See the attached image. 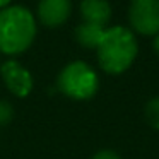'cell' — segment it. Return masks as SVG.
<instances>
[{
	"instance_id": "13",
	"label": "cell",
	"mask_w": 159,
	"mask_h": 159,
	"mask_svg": "<svg viewBox=\"0 0 159 159\" xmlns=\"http://www.w3.org/2000/svg\"><path fill=\"white\" fill-rule=\"evenodd\" d=\"M9 2H11V0H0V7H2V5H5V4H9Z\"/></svg>"
},
{
	"instance_id": "1",
	"label": "cell",
	"mask_w": 159,
	"mask_h": 159,
	"mask_svg": "<svg viewBox=\"0 0 159 159\" xmlns=\"http://www.w3.org/2000/svg\"><path fill=\"white\" fill-rule=\"evenodd\" d=\"M98 62L108 74H121L134 63L139 46L134 33L123 26H113L104 29L103 38L96 48Z\"/></svg>"
},
{
	"instance_id": "8",
	"label": "cell",
	"mask_w": 159,
	"mask_h": 159,
	"mask_svg": "<svg viewBox=\"0 0 159 159\" xmlns=\"http://www.w3.org/2000/svg\"><path fill=\"white\" fill-rule=\"evenodd\" d=\"M104 28L98 24H91V22H82L75 28V39L79 45L84 48H98L101 38H103Z\"/></svg>"
},
{
	"instance_id": "12",
	"label": "cell",
	"mask_w": 159,
	"mask_h": 159,
	"mask_svg": "<svg viewBox=\"0 0 159 159\" xmlns=\"http://www.w3.org/2000/svg\"><path fill=\"white\" fill-rule=\"evenodd\" d=\"M154 50H156V53L159 55V33L156 34V38H154Z\"/></svg>"
},
{
	"instance_id": "10",
	"label": "cell",
	"mask_w": 159,
	"mask_h": 159,
	"mask_svg": "<svg viewBox=\"0 0 159 159\" xmlns=\"http://www.w3.org/2000/svg\"><path fill=\"white\" fill-rule=\"evenodd\" d=\"M12 118H14V108H12V104L5 99H0V127L7 125Z\"/></svg>"
},
{
	"instance_id": "2",
	"label": "cell",
	"mask_w": 159,
	"mask_h": 159,
	"mask_svg": "<svg viewBox=\"0 0 159 159\" xmlns=\"http://www.w3.org/2000/svg\"><path fill=\"white\" fill-rule=\"evenodd\" d=\"M36 36V21L21 5L0 9V52L17 55L31 46Z\"/></svg>"
},
{
	"instance_id": "11",
	"label": "cell",
	"mask_w": 159,
	"mask_h": 159,
	"mask_svg": "<svg viewBox=\"0 0 159 159\" xmlns=\"http://www.w3.org/2000/svg\"><path fill=\"white\" fill-rule=\"evenodd\" d=\"M93 159H121L120 156L115 151H110V149H104V151H99L93 156Z\"/></svg>"
},
{
	"instance_id": "3",
	"label": "cell",
	"mask_w": 159,
	"mask_h": 159,
	"mask_svg": "<svg viewBox=\"0 0 159 159\" xmlns=\"http://www.w3.org/2000/svg\"><path fill=\"white\" fill-rule=\"evenodd\" d=\"M58 89L72 99H89L96 94L99 79L96 72L84 62H72L58 75Z\"/></svg>"
},
{
	"instance_id": "6",
	"label": "cell",
	"mask_w": 159,
	"mask_h": 159,
	"mask_svg": "<svg viewBox=\"0 0 159 159\" xmlns=\"http://www.w3.org/2000/svg\"><path fill=\"white\" fill-rule=\"evenodd\" d=\"M70 11H72L70 0H39L38 19L48 28H57L69 19Z\"/></svg>"
},
{
	"instance_id": "9",
	"label": "cell",
	"mask_w": 159,
	"mask_h": 159,
	"mask_svg": "<svg viewBox=\"0 0 159 159\" xmlns=\"http://www.w3.org/2000/svg\"><path fill=\"white\" fill-rule=\"evenodd\" d=\"M144 115L147 123L154 130H159V98H152V99L147 101V104L144 108Z\"/></svg>"
},
{
	"instance_id": "7",
	"label": "cell",
	"mask_w": 159,
	"mask_h": 159,
	"mask_svg": "<svg viewBox=\"0 0 159 159\" xmlns=\"http://www.w3.org/2000/svg\"><path fill=\"white\" fill-rule=\"evenodd\" d=\"M80 14L84 17V22L103 26L111 17V7L108 0H82L80 2Z\"/></svg>"
},
{
	"instance_id": "5",
	"label": "cell",
	"mask_w": 159,
	"mask_h": 159,
	"mask_svg": "<svg viewBox=\"0 0 159 159\" xmlns=\"http://www.w3.org/2000/svg\"><path fill=\"white\" fill-rule=\"evenodd\" d=\"M0 74H2V79H4L5 86L9 87V91L14 96L24 98L31 93L33 77L29 74V70H26L19 62H16V60L4 62L2 67H0Z\"/></svg>"
},
{
	"instance_id": "4",
	"label": "cell",
	"mask_w": 159,
	"mask_h": 159,
	"mask_svg": "<svg viewBox=\"0 0 159 159\" xmlns=\"http://www.w3.org/2000/svg\"><path fill=\"white\" fill-rule=\"evenodd\" d=\"M128 19L139 34L156 36L159 33V0H132Z\"/></svg>"
}]
</instances>
